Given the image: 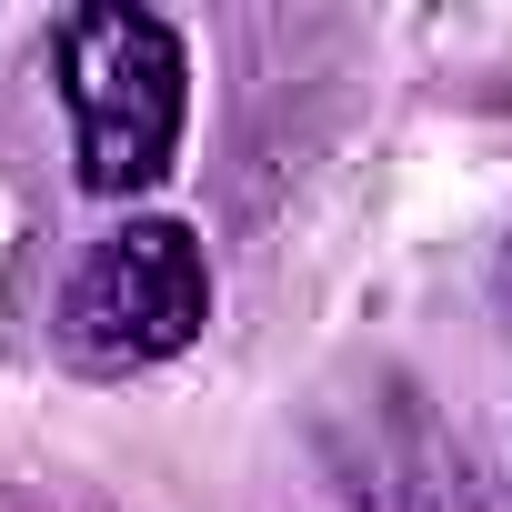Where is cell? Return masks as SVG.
I'll use <instances>...</instances> for the list:
<instances>
[{"label":"cell","mask_w":512,"mask_h":512,"mask_svg":"<svg viewBox=\"0 0 512 512\" xmlns=\"http://www.w3.org/2000/svg\"><path fill=\"white\" fill-rule=\"evenodd\" d=\"M181 41L171 21L151 11H71L61 21V101H71V161H81V191L101 201H131L171 171L181 151Z\"/></svg>","instance_id":"1"},{"label":"cell","mask_w":512,"mask_h":512,"mask_svg":"<svg viewBox=\"0 0 512 512\" xmlns=\"http://www.w3.org/2000/svg\"><path fill=\"white\" fill-rule=\"evenodd\" d=\"M211 322V262L181 221H121L61 292V342L91 372H141L191 352Z\"/></svg>","instance_id":"2"}]
</instances>
